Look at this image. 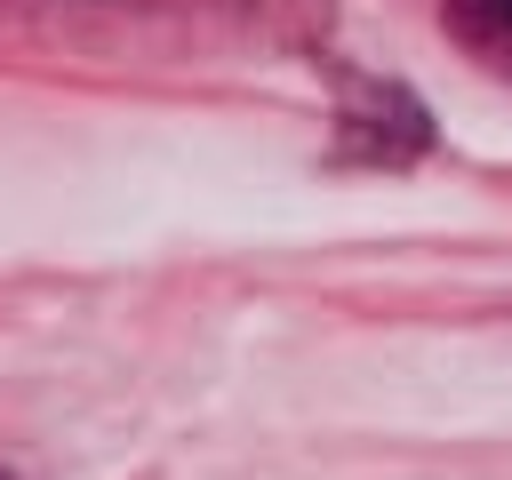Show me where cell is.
Masks as SVG:
<instances>
[{
	"mask_svg": "<svg viewBox=\"0 0 512 480\" xmlns=\"http://www.w3.org/2000/svg\"><path fill=\"white\" fill-rule=\"evenodd\" d=\"M336 144H344L352 160H416V152L432 144V120H424V104H416L400 80H344Z\"/></svg>",
	"mask_w": 512,
	"mask_h": 480,
	"instance_id": "1",
	"label": "cell"
},
{
	"mask_svg": "<svg viewBox=\"0 0 512 480\" xmlns=\"http://www.w3.org/2000/svg\"><path fill=\"white\" fill-rule=\"evenodd\" d=\"M0 480H8V472H0Z\"/></svg>",
	"mask_w": 512,
	"mask_h": 480,
	"instance_id": "3",
	"label": "cell"
},
{
	"mask_svg": "<svg viewBox=\"0 0 512 480\" xmlns=\"http://www.w3.org/2000/svg\"><path fill=\"white\" fill-rule=\"evenodd\" d=\"M440 32L488 72L512 88V0H440Z\"/></svg>",
	"mask_w": 512,
	"mask_h": 480,
	"instance_id": "2",
	"label": "cell"
}]
</instances>
